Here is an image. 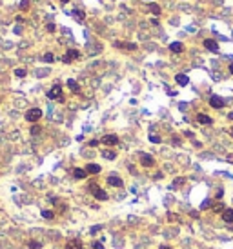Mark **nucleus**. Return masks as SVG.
Returning a JSON list of instances; mask_svg holds the SVG:
<instances>
[{
    "label": "nucleus",
    "mask_w": 233,
    "mask_h": 249,
    "mask_svg": "<svg viewBox=\"0 0 233 249\" xmlns=\"http://www.w3.org/2000/svg\"><path fill=\"white\" fill-rule=\"evenodd\" d=\"M40 118H42V111L38 109V107H31V109L26 113V120L27 122H37V120H40Z\"/></svg>",
    "instance_id": "1"
},
{
    "label": "nucleus",
    "mask_w": 233,
    "mask_h": 249,
    "mask_svg": "<svg viewBox=\"0 0 233 249\" xmlns=\"http://www.w3.org/2000/svg\"><path fill=\"white\" fill-rule=\"evenodd\" d=\"M47 98L49 100H60V102H64V98H62V88H60L58 84L47 91Z\"/></svg>",
    "instance_id": "2"
},
{
    "label": "nucleus",
    "mask_w": 233,
    "mask_h": 249,
    "mask_svg": "<svg viewBox=\"0 0 233 249\" xmlns=\"http://www.w3.org/2000/svg\"><path fill=\"white\" fill-rule=\"evenodd\" d=\"M89 189L93 191L95 198H99V200H102V202H106V200L109 198V197H108V193H106L104 189H100V187L97 186V184H91V186H89Z\"/></svg>",
    "instance_id": "3"
},
{
    "label": "nucleus",
    "mask_w": 233,
    "mask_h": 249,
    "mask_svg": "<svg viewBox=\"0 0 233 249\" xmlns=\"http://www.w3.org/2000/svg\"><path fill=\"white\" fill-rule=\"evenodd\" d=\"M224 98H222V96H219V95H211L209 96V105L211 107H215V109H222V107H224Z\"/></svg>",
    "instance_id": "4"
},
{
    "label": "nucleus",
    "mask_w": 233,
    "mask_h": 249,
    "mask_svg": "<svg viewBox=\"0 0 233 249\" xmlns=\"http://www.w3.org/2000/svg\"><path fill=\"white\" fill-rule=\"evenodd\" d=\"M78 57H80V53H78L77 49H69V51L66 53V55H64V57H62V60H64L66 64H71L73 60H77Z\"/></svg>",
    "instance_id": "5"
},
{
    "label": "nucleus",
    "mask_w": 233,
    "mask_h": 249,
    "mask_svg": "<svg viewBox=\"0 0 233 249\" xmlns=\"http://www.w3.org/2000/svg\"><path fill=\"white\" fill-rule=\"evenodd\" d=\"M102 144H106V146H116V144H119V136H116V135H104L102 136Z\"/></svg>",
    "instance_id": "6"
},
{
    "label": "nucleus",
    "mask_w": 233,
    "mask_h": 249,
    "mask_svg": "<svg viewBox=\"0 0 233 249\" xmlns=\"http://www.w3.org/2000/svg\"><path fill=\"white\" fill-rule=\"evenodd\" d=\"M140 164L144 167H151L155 162H153V156L151 155H147V153H140Z\"/></svg>",
    "instance_id": "7"
},
{
    "label": "nucleus",
    "mask_w": 233,
    "mask_h": 249,
    "mask_svg": "<svg viewBox=\"0 0 233 249\" xmlns=\"http://www.w3.org/2000/svg\"><path fill=\"white\" fill-rule=\"evenodd\" d=\"M204 47L209 49V51H213V53L219 51V44H217V40H213V38H206L204 40Z\"/></svg>",
    "instance_id": "8"
},
{
    "label": "nucleus",
    "mask_w": 233,
    "mask_h": 249,
    "mask_svg": "<svg viewBox=\"0 0 233 249\" xmlns=\"http://www.w3.org/2000/svg\"><path fill=\"white\" fill-rule=\"evenodd\" d=\"M169 51L171 53H182L184 51V46H182V42H171V44H169Z\"/></svg>",
    "instance_id": "9"
},
{
    "label": "nucleus",
    "mask_w": 233,
    "mask_h": 249,
    "mask_svg": "<svg viewBox=\"0 0 233 249\" xmlns=\"http://www.w3.org/2000/svg\"><path fill=\"white\" fill-rule=\"evenodd\" d=\"M108 184H109V186H113V187H122L124 186V182L119 178V177H108Z\"/></svg>",
    "instance_id": "10"
},
{
    "label": "nucleus",
    "mask_w": 233,
    "mask_h": 249,
    "mask_svg": "<svg viewBox=\"0 0 233 249\" xmlns=\"http://www.w3.org/2000/svg\"><path fill=\"white\" fill-rule=\"evenodd\" d=\"M115 47H120V49H129V51H135L137 49V44H129V42H115Z\"/></svg>",
    "instance_id": "11"
},
{
    "label": "nucleus",
    "mask_w": 233,
    "mask_h": 249,
    "mask_svg": "<svg viewBox=\"0 0 233 249\" xmlns=\"http://www.w3.org/2000/svg\"><path fill=\"white\" fill-rule=\"evenodd\" d=\"M175 82L178 85H188L189 84V78H188V75H182V73H178L177 77H175Z\"/></svg>",
    "instance_id": "12"
},
{
    "label": "nucleus",
    "mask_w": 233,
    "mask_h": 249,
    "mask_svg": "<svg viewBox=\"0 0 233 249\" xmlns=\"http://www.w3.org/2000/svg\"><path fill=\"white\" fill-rule=\"evenodd\" d=\"M73 177H75L77 180H82V178H86V177H88V171H86V169L77 167V169H73Z\"/></svg>",
    "instance_id": "13"
},
{
    "label": "nucleus",
    "mask_w": 233,
    "mask_h": 249,
    "mask_svg": "<svg viewBox=\"0 0 233 249\" xmlns=\"http://www.w3.org/2000/svg\"><path fill=\"white\" fill-rule=\"evenodd\" d=\"M197 120H198L200 124H204V126H209L211 122H213V120H211L208 115H204V113H198V115H197Z\"/></svg>",
    "instance_id": "14"
},
{
    "label": "nucleus",
    "mask_w": 233,
    "mask_h": 249,
    "mask_svg": "<svg viewBox=\"0 0 233 249\" xmlns=\"http://www.w3.org/2000/svg\"><path fill=\"white\" fill-rule=\"evenodd\" d=\"M66 249H82V242L80 240H69L68 244H66Z\"/></svg>",
    "instance_id": "15"
},
{
    "label": "nucleus",
    "mask_w": 233,
    "mask_h": 249,
    "mask_svg": "<svg viewBox=\"0 0 233 249\" xmlns=\"http://www.w3.org/2000/svg\"><path fill=\"white\" fill-rule=\"evenodd\" d=\"M222 218H224V222H228V224H231L233 222V209H229V207H226V211L222 213Z\"/></svg>",
    "instance_id": "16"
},
{
    "label": "nucleus",
    "mask_w": 233,
    "mask_h": 249,
    "mask_svg": "<svg viewBox=\"0 0 233 249\" xmlns=\"http://www.w3.org/2000/svg\"><path fill=\"white\" fill-rule=\"evenodd\" d=\"M68 88H69L73 93H80V85L77 84V80H73V78L68 80Z\"/></svg>",
    "instance_id": "17"
},
{
    "label": "nucleus",
    "mask_w": 233,
    "mask_h": 249,
    "mask_svg": "<svg viewBox=\"0 0 233 249\" xmlns=\"http://www.w3.org/2000/svg\"><path fill=\"white\" fill-rule=\"evenodd\" d=\"M86 171L91 173V175H97V173H100V166L99 164H88L86 166Z\"/></svg>",
    "instance_id": "18"
},
{
    "label": "nucleus",
    "mask_w": 233,
    "mask_h": 249,
    "mask_svg": "<svg viewBox=\"0 0 233 249\" xmlns=\"http://www.w3.org/2000/svg\"><path fill=\"white\" fill-rule=\"evenodd\" d=\"M73 17H75L77 20H84V18H86V13L80 11V9H75V11H73Z\"/></svg>",
    "instance_id": "19"
},
{
    "label": "nucleus",
    "mask_w": 233,
    "mask_h": 249,
    "mask_svg": "<svg viewBox=\"0 0 233 249\" xmlns=\"http://www.w3.org/2000/svg\"><path fill=\"white\" fill-rule=\"evenodd\" d=\"M150 11H151L153 15H160V6H158V4H151V6H150Z\"/></svg>",
    "instance_id": "20"
},
{
    "label": "nucleus",
    "mask_w": 233,
    "mask_h": 249,
    "mask_svg": "<svg viewBox=\"0 0 233 249\" xmlns=\"http://www.w3.org/2000/svg\"><path fill=\"white\" fill-rule=\"evenodd\" d=\"M150 142L151 144H160L162 140H160V136H157V135H150Z\"/></svg>",
    "instance_id": "21"
},
{
    "label": "nucleus",
    "mask_w": 233,
    "mask_h": 249,
    "mask_svg": "<svg viewBox=\"0 0 233 249\" xmlns=\"http://www.w3.org/2000/svg\"><path fill=\"white\" fill-rule=\"evenodd\" d=\"M15 75H17V77H20V78H24L26 75H27V71H26V69H20V67H18V69H15Z\"/></svg>",
    "instance_id": "22"
},
{
    "label": "nucleus",
    "mask_w": 233,
    "mask_h": 249,
    "mask_svg": "<svg viewBox=\"0 0 233 249\" xmlns=\"http://www.w3.org/2000/svg\"><path fill=\"white\" fill-rule=\"evenodd\" d=\"M102 156H104V158H109V160H113L116 155L113 153V151H104V153H102Z\"/></svg>",
    "instance_id": "23"
},
{
    "label": "nucleus",
    "mask_w": 233,
    "mask_h": 249,
    "mask_svg": "<svg viewBox=\"0 0 233 249\" xmlns=\"http://www.w3.org/2000/svg\"><path fill=\"white\" fill-rule=\"evenodd\" d=\"M42 58H44V62H53V60H55V57H53V53H46V55L44 57H42Z\"/></svg>",
    "instance_id": "24"
},
{
    "label": "nucleus",
    "mask_w": 233,
    "mask_h": 249,
    "mask_svg": "<svg viewBox=\"0 0 233 249\" xmlns=\"http://www.w3.org/2000/svg\"><path fill=\"white\" fill-rule=\"evenodd\" d=\"M42 216H44V218H53V216H55V215H53V211H47V209H44V211H42Z\"/></svg>",
    "instance_id": "25"
},
{
    "label": "nucleus",
    "mask_w": 233,
    "mask_h": 249,
    "mask_svg": "<svg viewBox=\"0 0 233 249\" xmlns=\"http://www.w3.org/2000/svg\"><path fill=\"white\" fill-rule=\"evenodd\" d=\"M29 247H31V249H40L42 244H40V242H35V240H31V242H29Z\"/></svg>",
    "instance_id": "26"
},
{
    "label": "nucleus",
    "mask_w": 233,
    "mask_h": 249,
    "mask_svg": "<svg viewBox=\"0 0 233 249\" xmlns=\"http://www.w3.org/2000/svg\"><path fill=\"white\" fill-rule=\"evenodd\" d=\"M27 7H29V2H27V0H22V2H20V9H24V11H26Z\"/></svg>",
    "instance_id": "27"
},
{
    "label": "nucleus",
    "mask_w": 233,
    "mask_h": 249,
    "mask_svg": "<svg viewBox=\"0 0 233 249\" xmlns=\"http://www.w3.org/2000/svg\"><path fill=\"white\" fill-rule=\"evenodd\" d=\"M40 133V127L38 126H33V127H31V135H38Z\"/></svg>",
    "instance_id": "28"
},
{
    "label": "nucleus",
    "mask_w": 233,
    "mask_h": 249,
    "mask_svg": "<svg viewBox=\"0 0 233 249\" xmlns=\"http://www.w3.org/2000/svg\"><path fill=\"white\" fill-rule=\"evenodd\" d=\"M213 209H215V211H222V213L226 211V207H224V205H222V204H217V205H215Z\"/></svg>",
    "instance_id": "29"
},
{
    "label": "nucleus",
    "mask_w": 233,
    "mask_h": 249,
    "mask_svg": "<svg viewBox=\"0 0 233 249\" xmlns=\"http://www.w3.org/2000/svg\"><path fill=\"white\" fill-rule=\"evenodd\" d=\"M93 249H104V245L100 242H93Z\"/></svg>",
    "instance_id": "30"
},
{
    "label": "nucleus",
    "mask_w": 233,
    "mask_h": 249,
    "mask_svg": "<svg viewBox=\"0 0 233 249\" xmlns=\"http://www.w3.org/2000/svg\"><path fill=\"white\" fill-rule=\"evenodd\" d=\"M181 184H184V178H177V180H175V184H173V186L177 187V186H181Z\"/></svg>",
    "instance_id": "31"
},
{
    "label": "nucleus",
    "mask_w": 233,
    "mask_h": 249,
    "mask_svg": "<svg viewBox=\"0 0 233 249\" xmlns=\"http://www.w3.org/2000/svg\"><path fill=\"white\" fill-rule=\"evenodd\" d=\"M168 218H169V220H177L178 216H177V215H173V213H168Z\"/></svg>",
    "instance_id": "32"
},
{
    "label": "nucleus",
    "mask_w": 233,
    "mask_h": 249,
    "mask_svg": "<svg viewBox=\"0 0 233 249\" xmlns=\"http://www.w3.org/2000/svg\"><path fill=\"white\" fill-rule=\"evenodd\" d=\"M89 146L91 147H97L99 146V140H89Z\"/></svg>",
    "instance_id": "33"
},
{
    "label": "nucleus",
    "mask_w": 233,
    "mask_h": 249,
    "mask_svg": "<svg viewBox=\"0 0 233 249\" xmlns=\"http://www.w3.org/2000/svg\"><path fill=\"white\" fill-rule=\"evenodd\" d=\"M102 229V225H97V227H93V229H91V233L95 235V233H97V231H100Z\"/></svg>",
    "instance_id": "34"
},
{
    "label": "nucleus",
    "mask_w": 233,
    "mask_h": 249,
    "mask_svg": "<svg viewBox=\"0 0 233 249\" xmlns=\"http://www.w3.org/2000/svg\"><path fill=\"white\" fill-rule=\"evenodd\" d=\"M222 194H224V191L219 189V191H217V198H222Z\"/></svg>",
    "instance_id": "35"
},
{
    "label": "nucleus",
    "mask_w": 233,
    "mask_h": 249,
    "mask_svg": "<svg viewBox=\"0 0 233 249\" xmlns=\"http://www.w3.org/2000/svg\"><path fill=\"white\" fill-rule=\"evenodd\" d=\"M47 31H55V24H47Z\"/></svg>",
    "instance_id": "36"
},
{
    "label": "nucleus",
    "mask_w": 233,
    "mask_h": 249,
    "mask_svg": "<svg viewBox=\"0 0 233 249\" xmlns=\"http://www.w3.org/2000/svg\"><path fill=\"white\" fill-rule=\"evenodd\" d=\"M189 215H191V216H193V218H198V213H197V211H191V213H189Z\"/></svg>",
    "instance_id": "37"
},
{
    "label": "nucleus",
    "mask_w": 233,
    "mask_h": 249,
    "mask_svg": "<svg viewBox=\"0 0 233 249\" xmlns=\"http://www.w3.org/2000/svg\"><path fill=\"white\" fill-rule=\"evenodd\" d=\"M160 249H171L169 245H160Z\"/></svg>",
    "instance_id": "38"
},
{
    "label": "nucleus",
    "mask_w": 233,
    "mask_h": 249,
    "mask_svg": "<svg viewBox=\"0 0 233 249\" xmlns=\"http://www.w3.org/2000/svg\"><path fill=\"white\" fill-rule=\"evenodd\" d=\"M228 118H229V120H233V113H229V115H228Z\"/></svg>",
    "instance_id": "39"
},
{
    "label": "nucleus",
    "mask_w": 233,
    "mask_h": 249,
    "mask_svg": "<svg viewBox=\"0 0 233 249\" xmlns=\"http://www.w3.org/2000/svg\"><path fill=\"white\" fill-rule=\"evenodd\" d=\"M229 73H233V64H231V66H229Z\"/></svg>",
    "instance_id": "40"
},
{
    "label": "nucleus",
    "mask_w": 233,
    "mask_h": 249,
    "mask_svg": "<svg viewBox=\"0 0 233 249\" xmlns=\"http://www.w3.org/2000/svg\"><path fill=\"white\" fill-rule=\"evenodd\" d=\"M62 2H64V4H66V2H69V0H62Z\"/></svg>",
    "instance_id": "41"
},
{
    "label": "nucleus",
    "mask_w": 233,
    "mask_h": 249,
    "mask_svg": "<svg viewBox=\"0 0 233 249\" xmlns=\"http://www.w3.org/2000/svg\"><path fill=\"white\" fill-rule=\"evenodd\" d=\"M231 136H233V129H231Z\"/></svg>",
    "instance_id": "42"
}]
</instances>
